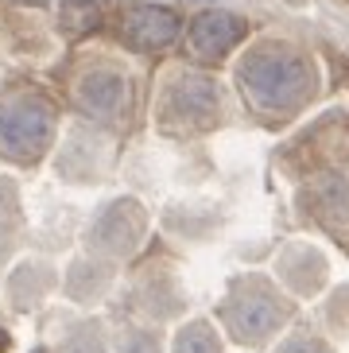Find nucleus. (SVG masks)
I'll return each mask as SVG.
<instances>
[{
  "mask_svg": "<svg viewBox=\"0 0 349 353\" xmlns=\"http://www.w3.org/2000/svg\"><path fill=\"white\" fill-rule=\"evenodd\" d=\"M4 350H8V334L0 330V353H4Z\"/></svg>",
  "mask_w": 349,
  "mask_h": 353,
  "instance_id": "9d476101",
  "label": "nucleus"
},
{
  "mask_svg": "<svg viewBox=\"0 0 349 353\" xmlns=\"http://www.w3.org/2000/svg\"><path fill=\"white\" fill-rule=\"evenodd\" d=\"M310 66L288 47H260L241 63V85L260 109H295L310 94Z\"/></svg>",
  "mask_w": 349,
  "mask_h": 353,
  "instance_id": "f257e3e1",
  "label": "nucleus"
},
{
  "mask_svg": "<svg viewBox=\"0 0 349 353\" xmlns=\"http://www.w3.org/2000/svg\"><path fill=\"white\" fill-rule=\"evenodd\" d=\"M167 117H179L183 125H210L217 117V90L210 78L186 74L167 94Z\"/></svg>",
  "mask_w": 349,
  "mask_h": 353,
  "instance_id": "39448f33",
  "label": "nucleus"
},
{
  "mask_svg": "<svg viewBox=\"0 0 349 353\" xmlns=\"http://www.w3.org/2000/svg\"><path fill=\"white\" fill-rule=\"evenodd\" d=\"M78 101L93 117H117L128 101V82L117 70H90L78 82Z\"/></svg>",
  "mask_w": 349,
  "mask_h": 353,
  "instance_id": "423d86ee",
  "label": "nucleus"
},
{
  "mask_svg": "<svg viewBox=\"0 0 349 353\" xmlns=\"http://www.w3.org/2000/svg\"><path fill=\"white\" fill-rule=\"evenodd\" d=\"M245 39V20L233 12H202L190 23V51L198 59H221Z\"/></svg>",
  "mask_w": 349,
  "mask_h": 353,
  "instance_id": "20e7f679",
  "label": "nucleus"
},
{
  "mask_svg": "<svg viewBox=\"0 0 349 353\" xmlns=\"http://www.w3.org/2000/svg\"><path fill=\"white\" fill-rule=\"evenodd\" d=\"M121 35L136 51H163L179 35V16L159 4H132L121 16Z\"/></svg>",
  "mask_w": 349,
  "mask_h": 353,
  "instance_id": "7ed1b4c3",
  "label": "nucleus"
},
{
  "mask_svg": "<svg viewBox=\"0 0 349 353\" xmlns=\"http://www.w3.org/2000/svg\"><path fill=\"white\" fill-rule=\"evenodd\" d=\"M54 136V105L43 94L0 97V152L8 159H39Z\"/></svg>",
  "mask_w": 349,
  "mask_h": 353,
  "instance_id": "f03ea898",
  "label": "nucleus"
},
{
  "mask_svg": "<svg viewBox=\"0 0 349 353\" xmlns=\"http://www.w3.org/2000/svg\"><path fill=\"white\" fill-rule=\"evenodd\" d=\"M97 23H101V4H97V0H62L59 28L70 35V39H82V35H90Z\"/></svg>",
  "mask_w": 349,
  "mask_h": 353,
  "instance_id": "0eeeda50",
  "label": "nucleus"
},
{
  "mask_svg": "<svg viewBox=\"0 0 349 353\" xmlns=\"http://www.w3.org/2000/svg\"><path fill=\"white\" fill-rule=\"evenodd\" d=\"M179 353H217L214 330H210L206 322H195V326H186L183 338H179Z\"/></svg>",
  "mask_w": 349,
  "mask_h": 353,
  "instance_id": "6e6552de",
  "label": "nucleus"
},
{
  "mask_svg": "<svg viewBox=\"0 0 349 353\" xmlns=\"http://www.w3.org/2000/svg\"><path fill=\"white\" fill-rule=\"evenodd\" d=\"M121 353H155V338H148V334H128L124 338V345H121Z\"/></svg>",
  "mask_w": 349,
  "mask_h": 353,
  "instance_id": "1a4fd4ad",
  "label": "nucleus"
}]
</instances>
